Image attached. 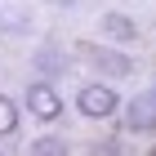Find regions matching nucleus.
<instances>
[{"label":"nucleus","mask_w":156,"mask_h":156,"mask_svg":"<svg viewBox=\"0 0 156 156\" xmlns=\"http://www.w3.org/2000/svg\"><path fill=\"white\" fill-rule=\"evenodd\" d=\"M98 27H103V36L120 40V45H125V40H138V23H134L129 13H116V9H112V13H103Z\"/></svg>","instance_id":"5"},{"label":"nucleus","mask_w":156,"mask_h":156,"mask_svg":"<svg viewBox=\"0 0 156 156\" xmlns=\"http://www.w3.org/2000/svg\"><path fill=\"white\" fill-rule=\"evenodd\" d=\"M27 112L36 120H54L62 112V98H58V89L49 80H36V85H27Z\"/></svg>","instance_id":"2"},{"label":"nucleus","mask_w":156,"mask_h":156,"mask_svg":"<svg viewBox=\"0 0 156 156\" xmlns=\"http://www.w3.org/2000/svg\"><path fill=\"white\" fill-rule=\"evenodd\" d=\"M80 54H85L89 62H94V67H98L103 76H112V80H116V76H129V58H125L120 49H98V45H80Z\"/></svg>","instance_id":"4"},{"label":"nucleus","mask_w":156,"mask_h":156,"mask_svg":"<svg viewBox=\"0 0 156 156\" xmlns=\"http://www.w3.org/2000/svg\"><path fill=\"white\" fill-rule=\"evenodd\" d=\"M152 94H156V89H152Z\"/></svg>","instance_id":"8"},{"label":"nucleus","mask_w":156,"mask_h":156,"mask_svg":"<svg viewBox=\"0 0 156 156\" xmlns=\"http://www.w3.org/2000/svg\"><path fill=\"white\" fill-rule=\"evenodd\" d=\"M125 129L129 134H156V94H138L125 107Z\"/></svg>","instance_id":"3"},{"label":"nucleus","mask_w":156,"mask_h":156,"mask_svg":"<svg viewBox=\"0 0 156 156\" xmlns=\"http://www.w3.org/2000/svg\"><path fill=\"white\" fill-rule=\"evenodd\" d=\"M76 107H80L85 116H94V120H107V116H116L120 98L112 94L107 85H85V89H80V98H76Z\"/></svg>","instance_id":"1"},{"label":"nucleus","mask_w":156,"mask_h":156,"mask_svg":"<svg viewBox=\"0 0 156 156\" xmlns=\"http://www.w3.org/2000/svg\"><path fill=\"white\" fill-rule=\"evenodd\" d=\"M27 156H72V147H67L62 134H40L36 143L27 147Z\"/></svg>","instance_id":"6"},{"label":"nucleus","mask_w":156,"mask_h":156,"mask_svg":"<svg viewBox=\"0 0 156 156\" xmlns=\"http://www.w3.org/2000/svg\"><path fill=\"white\" fill-rule=\"evenodd\" d=\"M13 129H18V107H13V98L0 94V138H9Z\"/></svg>","instance_id":"7"}]
</instances>
